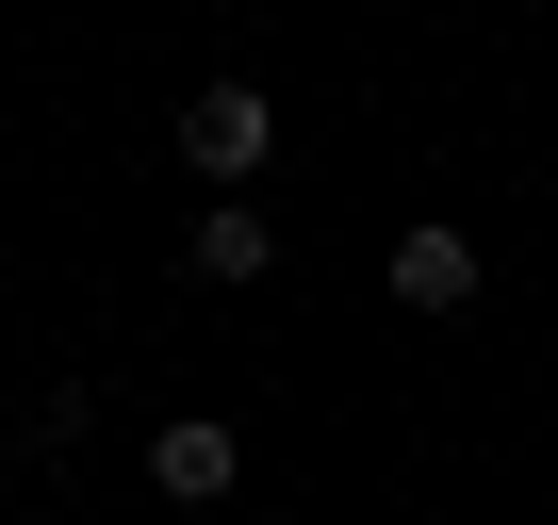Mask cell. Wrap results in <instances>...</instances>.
Returning a JSON list of instances; mask_svg holds the SVG:
<instances>
[{"label":"cell","mask_w":558,"mask_h":525,"mask_svg":"<svg viewBox=\"0 0 558 525\" xmlns=\"http://www.w3.org/2000/svg\"><path fill=\"white\" fill-rule=\"evenodd\" d=\"M148 476H165L181 509H230V492H246V427H230V411H165V427H148Z\"/></svg>","instance_id":"7a4b0ae2"},{"label":"cell","mask_w":558,"mask_h":525,"mask_svg":"<svg viewBox=\"0 0 558 525\" xmlns=\"http://www.w3.org/2000/svg\"><path fill=\"white\" fill-rule=\"evenodd\" d=\"M395 296H411V313H476V230H444V213L395 230Z\"/></svg>","instance_id":"277c9868"},{"label":"cell","mask_w":558,"mask_h":525,"mask_svg":"<svg viewBox=\"0 0 558 525\" xmlns=\"http://www.w3.org/2000/svg\"><path fill=\"white\" fill-rule=\"evenodd\" d=\"M181 262H197V280H214V296H246V280H279V230H263V197H214Z\"/></svg>","instance_id":"3957f363"},{"label":"cell","mask_w":558,"mask_h":525,"mask_svg":"<svg viewBox=\"0 0 558 525\" xmlns=\"http://www.w3.org/2000/svg\"><path fill=\"white\" fill-rule=\"evenodd\" d=\"M181 164H197L214 197H246V181L279 164V99H263V83H197V99H181Z\"/></svg>","instance_id":"6da1fadb"}]
</instances>
